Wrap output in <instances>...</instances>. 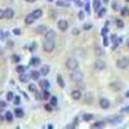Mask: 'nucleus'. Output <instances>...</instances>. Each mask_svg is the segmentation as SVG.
Segmentation results:
<instances>
[{
	"instance_id": "45",
	"label": "nucleus",
	"mask_w": 129,
	"mask_h": 129,
	"mask_svg": "<svg viewBox=\"0 0 129 129\" xmlns=\"http://www.w3.org/2000/svg\"><path fill=\"white\" fill-rule=\"evenodd\" d=\"M109 44H110V40H109V38H107V36H103V45H105V47H107Z\"/></svg>"
},
{
	"instance_id": "28",
	"label": "nucleus",
	"mask_w": 129,
	"mask_h": 129,
	"mask_svg": "<svg viewBox=\"0 0 129 129\" xmlns=\"http://www.w3.org/2000/svg\"><path fill=\"white\" fill-rule=\"evenodd\" d=\"M105 126V121L100 120V121H95L94 124H92V128H103Z\"/></svg>"
},
{
	"instance_id": "21",
	"label": "nucleus",
	"mask_w": 129,
	"mask_h": 129,
	"mask_svg": "<svg viewBox=\"0 0 129 129\" xmlns=\"http://www.w3.org/2000/svg\"><path fill=\"white\" fill-rule=\"evenodd\" d=\"M45 39H56V32L53 30L45 31Z\"/></svg>"
},
{
	"instance_id": "29",
	"label": "nucleus",
	"mask_w": 129,
	"mask_h": 129,
	"mask_svg": "<svg viewBox=\"0 0 129 129\" xmlns=\"http://www.w3.org/2000/svg\"><path fill=\"white\" fill-rule=\"evenodd\" d=\"M57 83H58V85H59L61 88H64V85H66V84H64V81H63V79H62L61 75H57Z\"/></svg>"
},
{
	"instance_id": "22",
	"label": "nucleus",
	"mask_w": 129,
	"mask_h": 129,
	"mask_svg": "<svg viewBox=\"0 0 129 129\" xmlns=\"http://www.w3.org/2000/svg\"><path fill=\"white\" fill-rule=\"evenodd\" d=\"M13 116H14V112L7 111V112H5V120H7L8 123H12V121H13Z\"/></svg>"
},
{
	"instance_id": "4",
	"label": "nucleus",
	"mask_w": 129,
	"mask_h": 129,
	"mask_svg": "<svg viewBox=\"0 0 129 129\" xmlns=\"http://www.w3.org/2000/svg\"><path fill=\"white\" fill-rule=\"evenodd\" d=\"M66 67L69 69V70H76L78 67H79V61L76 59V58H74V57H70V58H67L66 59Z\"/></svg>"
},
{
	"instance_id": "35",
	"label": "nucleus",
	"mask_w": 129,
	"mask_h": 129,
	"mask_svg": "<svg viewBox=\"0 0 129 129\" xmlns=\"http://www.w3.org/2000/svg\"><path fill=\"white\" fill-rule=\"evenodd\" d=\"M92 101H93V95L90 93H88L87 95H85V102H87V103H92Z\"/></svg>"
},
{
	"instance_id": "3",
	"label": "nucleus",
	"mask_w": 129,
	"mask_h": 129,
	"mask_svg": "<svg viewBox=\"0 0 129 129\" xmlns=\"http://www.w3.org/2000/svg\"><path fill=\"white\" fill-rule=\"evenodd\" d=\"M116 67L120 70H126L129 67V57H121L116 61Z\"/></svg>"
},
{
	"instance_id": "11",
	"label": "nucleus",
	"mask_w": 129,
	"mask_h": 129,
	"mask_svg": "<svg viewBox=\"0 0 129 129\" xmlns=\"http://www.w3.org/2000/svg\"><path fill=\"white\" fill-rule=\"evenodd\" d=\"M40 58L39 57H31V59H30V66H32V67H38V66H40Z\"/></svg>"
},
{
	"instance_id": "41",
	"label": "nucleus",
	"mask_w": 129,
	"mask_h": 129,
	"mask_svg": "<svg viewBox=\"0 0 129 129\" xmlns=\"http://www.w3.org/2000/svg\"><path fill=\"white\" fill-rule=\"evenodd\" d=\"M92 27H93V25H92V23H84V25H83V30H85V31L90 30Z\"/></svg>"
},
{
	"instance_id": "36",
	"label": "nucleus",
	"mask_w": 129,
	"mask_h": 129,
	"mask_svg": "<svg viewBox=\"0 0 129 129\" xmlns=\"http://www.w3.org/2000/svg\"><path fill=\"white\" fill-rule=\"evenodd\" d=\"M28 90H30V92H32V93H35V92H36V85H35L34 83L28 84Z\"/></svg>"
},
{
	"instance_id": "54",
	"label": "nucleus",
	"mask_w": 129,
	"mask_h": 129,
	"mask_svg": "<svg viewBox=\"0 0 129 129\" xmlns=\"http://www.w3.org/2000/svg\"><path fill=\"white\" fill-rule=\"evenodd\" d=\"M112 8H114V9H115V10H117V4H116V3H115V2H114V3H112Z\"/></svg>"
},
{
	"instance_id": "57",
	"label": "nucleus",
	"mask_w": 129,
	"mask_h": 129,
	"mask_svg": "<svg viewBox=\"0 0 129 129\" xmlns=\"http://www.w3.org/2000/svg\"><path fill=\"white\" fill-rule=\"evenodd\" d=\"M126 47L129 48V38H128V40H126Z\"/></svg>"
},
{
	"instance_id": "48",
	"label": "nucleus",
	"mask_w": 129,
	"mask_h": 129,
	"mask_svg": "<svg viewBox=\"0 0 129 129\" xmlns=\"http://www.w3.org/2000/svg\"><path fill=\"white\" fill-rule=\"evenodd\" d=\"M5 18V9H0V19Z\"/></svg>"
},
{
	"instance_id": "9",
	"label": "nucleus",
	"mask_w": 129,
	"mask_h": 129,
	"mask_svg": "<svg viewBox=\"0 0 129 129\" xmlns=\"http://www.w3.org/2000/svg\"><path fill=\"white\" fill-rule=\"evenodd\" d=\"M81 97H83V94H81V90H80V89H74V90L71 92V98H72L74 101L81 100Z\"/></svg>"
},
{
	"instance_id": "25",
	"label": "nucleus",
	"mask_w": 129,
	"mask_h": 129,
	"mask_svg": "<svg viewBox=\"0 0 129 129\" xmlns=\"http://www.w3.org/2000/svg\"><path fill=\"white\" fill-rule=\"evenodd\" d=\"M49 103H50L53 107H56L57 103H58V98H57L56 95H52V97H50V100H49Z\"/></svg>"
},
{
	"instance_id": "14",
	"label": "nucleus",
	"mask_w": 129,
	"mask_h": 129,
	"mask_svg": "<svg viewBox=\"0 0 129 129\" xmlns=\"http://www.w3.org/2000/svg\"><path fill=\"white\" fill-rule=\"evenodd\" d=\"M39 87L43 89V90H44V89H49V87H50V83L48 81V80H40L39 81Z\"/></svg>"
},
{
	"instance_id": "55",
	"label": "nucleus",
	"mask_w": 129,
	"mask_h": 129,
	"mask_svg": "<svg viewBox=\"0 0 129 129\" xmlns=\"http://www.w3.org/2000/svg\"><path fill=\"white\" fill-rule=\"evenodd\" d=\"M25 2H26V3H30V4H31V3H35L36 0H25Z\"/></svg>"
},
{
	"instance_id": "58",
	"label": "nucleus",
	"mask_w": 129,
	"mask_h": 129,
	"mask_svg": "<svg viewBox=\"0 0 129 129\" xmlns=\"http://www.w3.org/2000/svg\"><path fill=\"white\" fill-rule=\"evenodd\" d=\"M102 2H103V3H109V2H110V0H102Z\"/></svg>"
},
{
	"instance_id": "37",
	"label": "nucleus",
	"mask_w": 129,
	"mask_h": 129,
	"mask_svg": "<svg viewBox=\"0 0 129 129\" xmlns=\"http://www.w3.org/2000/svg\"><path fill=\"white\" fill-rule=\"evenodd\" d=\"M13 98H14L13 92H8V93H7V101H8V102H9V101H13Z\"/></svg>"
},
{
	"instance_id": "2",
	"label": "nucleus",
	"mask_w": 129,
	"mask_h": 129,
	"mask_svg": "<svg viewBox=\"0 0 129 129\" xmlns=\"http://www.w3.org/2000/svg\"><path fill=\"white\" fill-rule=\"evenodd\" d=\"M70 79L74 81V83H80V81H83V79H84V74L80 71V70H72V72L70 74Z\"/></svg>"
},
{
	"instance_id": "33",
	"label": "nucleus",
	"mask_w": 129,
	"mask_h": 129,
	"mask_svg": "<svg viewBox=\"0 0 129 129\" xmlns=\"http://www.w3.org/2000/svg\"><path fill=\"white\" fill-rule=\"evenodd\" d=\"M98 10H100V12H97V17L101 18V17H103L106 14V8H100Z\"/></svg>"
},
{
	"instance_id": "56",
	"label": "nucleus",
	"mask_w": 129,
	"mask_h": 129,
	"mask_svg": "<svg viewBox=\"0 0 129 129\" xmlns=\"http://www.w3.org/2000/svg\"><path fill=\"white\" fill-rule=\"evenodd\" d=\"M125 97H126V98H129V90H128V92L125 93Z\"/></svg>"
},
{
	"instance_id": "20",
	"label": "nucleus",
	"mask_w": 129,
	"mask_h": 129,
	"mask_svg": "<svg viewBox=\"0 0 129 129\" xmlns=\"http://www.w3.org/2000/svg\"><path fill=\"white\" fill-rule=\"evenodd\" d=\"M27 71V67L23 66V64H18V66L16 67V72L17 74H25Z\"/></svg>"
},
{
	"instance_id": "13",
	"label": "nucleus",
	"mask_w": 129,
	"mask_h": 129,
	"mask_svg": "<svg viewBox=\"0 0 129 129\" xmlns=\"http://www.w3.org/2000/svg\"><path fill=\"white\" fill-rule=\"evenodd\" d=\"M36 21V18L32 16V13H30V14H27L26 17H25V23L26 25H32Z\"/></svg>"
},
{
	"instance_id": "30",
	"label": "nucleus",
	"mask_w": 129,
	"mask_h": 129,
	"mask_svg": "<svg viewBox=\"0 0 129 129\" xmlns=\"http://www.w3.org/2000/svg\"><path fill=\"white\" fill-rule=\"evenodd\" d=\"M120 14H121L123 17H126V16H129V8H128V7H124V8H121V10H120Z\"/></svg>"
},
{
	"instance_id": "26",
	"label": "nucleus",
	"mask_w": 129,
	"mask_h": 129,
	"mask_svg": "<svg viewBox=\"0 0 129 129\" xmlns=\"http://www.w3.org/2000/svg\"><path fill=\"white\" fill-rule=\"evenodd\" d=\"M10 59H12L13 63H19L21 62V57L18 54H12V56H10Z\"/></svg>"
},
{
	"instance_id": "23",
	"label": "nucleus",
	"mask_w": 129,
	"mask_h": 129,
	"mask_svg": "<svg viewBox=\"0 0 129 129\" xmlns=\"http://www.w3.org/2000/svg\"><path fill=\"white\" fill-rule=\"evenodd\" d=\"M94 54H95L97 57H102V56L105 54V52H103V49H102V48L95 47V48H94Z\"/></svg>"
},
{
	"instance_id": "60",
	"label": "nucleus",
	"mask_w": 129,
	"mask_h": 129,
	"mask_svg": "<svg viewBox=\"0 0 129 129\" xmlns=\"http://www.w3.org/2000/svg\"><path fill=\"white\" fill-rule=\"evenodd\" d=\"M125 2H126V3H129V0H125Z\"/></svg>"
},
{
	"instance_id": "34",
	"label": "nucleus",
	"mask_w": 129,
	"mask_h": 129,
	"mask_svg": "<svg viewBox=\"0 0 129 129\" xmlns=\"http://www.w3.org/2000/svg\"><path fill=\"white\" fill-rule=\"evenodd\" d=\"M35 31L38 32V34H43V32H45V31H47V27H45V26H38Z\"/></svg>"
},
{
	"instance_id": "15",
	"label": "nucleus",
	"mask_w": 129,
	"mask_h": 129,
	"mask_svg": "<svg viewBox=\"0 0 129 129\" xmlns=\"http://www.w3.org/2000/svg\"><path fill=\"white\" fill-rule=\"evenodd\" d=\"M40 72H41L43 76H47V75L50 72V66H49V64H44V66H41Z\"/></svg>"
},
{
	"instance_id": "53",
	"label": "nucleus",
	"mask_w": 129,
	"mask_h": 129,
	"mask_svg": "<svg viewBox=\"0 0 129 129\" xmlns=\"http://www.w3.org/2000/svg\"><path fill=\"white\" fill-rule=\"evenodd\" d=\"M79 32H80V31H79L78 28H74V30H72V34H74V35H79Z\"/></svg>"
},
{
	"instance_id": "49",
	"label": "nucleus",
	"mask_w": 129,
	"mask_h": 129,
	"mask_svg": "<svg viewBox=\"0 0 129 129\" xmlns=\"http://www.w3.org/2000/svg\"><path fill=\"white\" fill-rule=\"evenodd\" d=\"M13 34L17 35V36H19L21 35V30L19 28H13Z\"/></svg>"
},
{
	"instance_id": "5",
	"label": "nucleus",
	"mask_w": 129,
	"mask_h": 129,
	"mask_svg": "<svg viewBox=\"0 0 129 129\" xmlns=\"http://www.w3.org/2000/svg\"><path fill=\"white\" fill-rule=\"evenodd\" d=\"M123 121V115H112L107 117V123L111 125H117Z\"/></svg>"
},
{
	"instance_id": "7",
	"label": "nucleus",
	"mask_w": 129,
	"mask_h": 129,
	"mask_svg": "<svg viewBox=\"0 0 129 129\" xmlns=\"http://www.w3.org/2000/svg\"><path fill=\"white\" fill-rule=\"evenodd\" d=\"M69 22L66 19H59L58 22H57V27H58V30L59 31H62V32H64V31H67V28H69Z\"/></svg>"
},
{
	"instance_id": "12",
	"label": "nucleus",
	"mask_w": 129,
	"mask_h": 129,
	"mask_svg": "<svg viewBox=\"0 0 129 129\" xmlns=\"http://www.w3.org/2000/svg\"><path fill=\"white\" fill-rule=\"evenodd\" d=\"M30 76H31V79H32V80L38 81V80L40 79V76H41V72H40V70H39V71L34 70V71H31V72H30Z\"/></svg>"
},
{
	"instance_id": "40",
	"label": "nucleus",
	"mask_w": 129,
	"mask_h": 129,
	"mask_svg": "<svg viewBox=\"0 0 129 129\" xmlns=\"http://www.w3.org/2000/svg\"><path fill=\"white\" fill-rule=\"evenodd\" d=\"M107 32H109V28H107V26L105 25V27L101 30V35L102 36H107Z\"/></svg>"
},
{
	"instance_id": "32",
	"label": "nucleus",
	"mask_w": 129,
	"mask_h": 129,
	"mask_svg": "<svg viewBox=\"0 0 129 129\" xmlns=\"http://www.w3.org/2000/svg\"><path fill=\"white\" fill-rule=\"evenodd\" d=\"M93 7L97 12H98V9L101 8V0H93Z\"/></svg>"
},
{
	"instance_id": "52",
	"label": "nucleus",
	"mask_w": 129,
	"mask_h": 129,
	"mask_svg": "<svg viewBox=\"0 0 129 129\" xmlns=\"http://www.w3.org/2000/svg\"><path fill=\"white\" fill-rule=\"evenodd\" d=\"M5 36H8V32H5V34H4V32L0 30V39H4Z\"/></svg>"
},
{
	"instance_id": "18",
	"label": "nucleus",
	"mask_w": 129,
	"mask_h": 129,
	"mask_svg": "<svg viewBox=\"0 0 129 129\" xmlns=\"http://www.w3.org/2000/svg\"><path fill=\"white\" fill-rule=\"evenodd\" d=\"M13 16H14L13 8H7V9H5V18L10 19V18H13Z\"/></svg>"
},
{
	"instance_id": "51",
	"label": "nucleus",
	"mask_w": 129,
	"mask_h": 129,
	"mask_svg": "<svg viewBox=\"0 0 129 129\" xmlns=\"http://www.w3.org/2000/svg\"><path fill=\"white\" fill-rule=\"evenodd\" d=\"M7 107V102L5 101H0V109H5Z\"/></svg>"
},
{
	"instance_id": "31",
	"label": "nucleus",
	"mask_w": 129,
	"mask_h": 129,
	"mask_svg": "<svg viewBox=\"0 0 129 129\" xmlns=\"http://www.w3.org/2000/svg\"><path fill=\"white\" fill-rule=\"evenodd\" d=\"M93 119V114H84L83 115V120L84 121H90Z\"/></svg>"
},
{
	"instance_id": "24",
	"label": "nucleus",
	"mask_w": 129,
	"mask_h": 129,
	"mask_svg": "<svg viewBox=\"0 0 129 129\" xmlns=\"http://www.w3.org/2000/svg\"><path fill=\"white\" fill-rule=\"evenodd\" d=\"M50 92L48 90V89H44L43 90V100H45V101H49L50 100Z\"/></svg>"
},
{
	"instance_id": "38",
	"label": "nucleus",
	"mask_w": 129,
	"mask_h": 129,
	"mask_svg": "<svg viewBox=\"0 0 129 129\" xmlns=\"http://www.w3.org/2000/svg\"><path fill=\"white\" fill-rule=\"evenodd\" d=\"M13 103H14V106L21 105V98H19L18 95H14V98H13Z\"/></svg>"
},
{
	"instance_id": "59",
	"label": "nucleus",
	"mask_w": 129,
	"mask_h": 129,
	"mask_svg": "<svg viewBox=\"0 0 129 129\" xmlns=\"http://www.w3.org/2000/svg\"><path fill=\"white\" fill-rule=\"evenodd\" d=\"M70 2H74V3H76V2H78V0H70Z\"/></svg>"
},
{
	"instance_id": "46",
	"label": "nucleus",
	"mask_w": 129,
	"mask_h": 129,
	"mask_svg": "<svg viewBox=\"0 0 129 129\" xmlns=\"http://www.w3.org/2000/svg\"><path fill=\"white\" fill-rule=\"evenodd\" d=\"M44 109H45L47 111H52V110H53V106H52L50 103H47V105L44 106Z\"/></svg>"
},
{
	"instance_id": "39",
	"label": "nucleus",
	"mask_w": 129,
	"mask_h": 129,
	"mask_svg": "<svg viewBox=\"0 0 129 129\" xmlns=\"http://www.w3.org/2000/svg\"><path fill=\"white\" fill-rule=\"evenodd\" d=\"M84 9H85V12H87L88 14H90V4H89L88 2L84 4Z\"/></svg>"
},
{
	"instance_id": "17",
	"label": "nucleus",
	"mask_w": 129,
	"mask_h": 129,
	"mask_svg": "<svg viewBox=\"0 0 129 129\" xmlns=\"http://www.w3.org/2000/svg\"><path fill=\"white\" fill-rule=\"evenodd\" d=\"M31 13H32V16H34L36 19H39V18H41V17H43V10H41L40 8H39V9H34Z\"/></svg>"
},
{
	"instance_id": "19",
	"label": "nucleus",
	"mask_w": 129,
	"mask_h": 129,
	"mask_svg": "<svg viewBox=\"0 0 129 129\" xmlns=\"http://www.w3.org/2000/svg\"><path fill=\"white\" fill-rule=\"evenodd\" d=\"M14 116L18 117V119H22V117L25 116V111L22 109H16L14 110Z\"/></svg>"
},
{
	"instance_id": "42",
	"label": "nucleus",
	"mask_w": 129,
	"mask_h": 129,
	"mask_svg": "<svg viewBox=\"0 0 129 129\" xmlns=\"http://www.w3.org/2000/svg\"><path fill=\"white\" fill-rule=\"evenodd\" d=\"M35 100H39V101L43 100V93H40V92L36 90V92H35Z\"/></svg>"
},
{
	"instance_id": "50",
	"label": "nucleus",
	"mask_w": 129,
	"mask_h": 129,
	"mask_svg": "<svg viewBox=\"0 0 129 129\" xmlns=\"http://www.w3.org/2000/svg\"><path fill=\"white\" fill-rule=\"evenodd\" d=\"M36 47H38V45H36V43H32V44L30 45V50H31V52H34Z\"/></svg>"
},
{
	"instance_id": "47",
	"label": "nucleus",
	"mask_w": 129,
	"mask_h": 129,
	"mask_svg": "<svg viewBox=\"0 0 129 129\" xmlns=\"http://www.w3.org/2000/svg\"><path fill=\"white\" fill-rule=\"evenodd\" d=\"M120 112H121V114H125V112H129V106H125V107H123V109L120 110Z\"/></svg>"
},
{
	"instance_id": "44",
	"label": "nucleus",
	"mask_w": 129,
	"mask_h": 129,
	"mask_svg": "<svg viewBox=\"0 0 129 129\" xmlns=\"http://www.w3.org/2000/svg\"><path fill=\"white\" fill-rule=\"evenodd\" d=\"M78 17H79V19H80V21H84V18H85V14H84V12H83V10H80V12L78 13Z\"/></svg>"
},
{
	"instance_id": "8",
	"label": "nucleus",
	"mask_w": 129,
	"mask_h": 129,
	"mask_svg": "<svg viewBox=\"0 0 129 129\" xmlns=\"http://www.w3.org/2000/svg\"><path fill=\"white\" fill-rule=\"evenodd\" d=\"M110 88H111L112 90L119 92V90H121V89L124 88V84H123L121 81H111V83H110Z\"/></svg>"
},
{
	"instance_id": "27",
	"label": "nucleus",
	"mask_w": 129,
	"mask_h": 129,
	"mask_svg": "<svg viewBox=\"0 0 129 129\" xmlns=\"http://www.w3.org/2000/svg\"><path fill=\"white\" fill-rule=\"evenodd\" d=\"M56 4L57 7H69V2H66V0H57Z\"/></svg>"
},
{
	"instance_id": "6",
	"label": "nucleus",
	"mask_w": 129,
	"mask_h": 129,
	"mask_svg": "<svg viewBox=\"0 0 129 129\" xmlns=\"http://www.w3.org/2000/svg\"><path fill=\"white\" fill-rule=\"evenodd\" d=\"M93 66H94V69H95V70H98V71H102V70H105V69H106V62H105L103 59H101V58L98 57V58H97V59L94 61Z\"/></svg>"
},
{
	"instance_id": "43",
	"label": "nucleus",
	"mask_w": 129,
	"mask_h": 129,
	"mask_svg": "<svg viewBox=\"0 0 129 129\" xmlns=\"http://www.w3.org/2000/svg\"><path fill=\"white\" fill-rule=\"evenodd\" d=\"M116 26L120 27V28H123V27H124V22H123L121 19H116Z\"/></svg>"
},
{
	"instance_id": "16",
	"label": "nucleus",
	"mask_w": 129,
	"mask_h": 129,
	"mask_svg": "<svg viewBox=\"0 0 129 129\" xmlns=\"http://www.w3.org/2000/svg\"><path fill=\"white\" fill-rule=\"evenodd\" d=\"M30 79H31L30 74H28V75H27L26 72H25V74H19V81H21V83H25V84H26V83H28Z\"/></svg>"
},
{
	"instance_id": "10",
	"label": "nucleus",
	"mask_w": 129,
	"mask_h": 129,
	"mask_svg": "<svg viewBox=\"0 0 129 129\" xmlns=\"http://www.w3.org/2000/svg\"><path fill=\"white\" fill-rule=\"evenodd\" d=\"M100 106H101V109L107 110V109H110L111 102H110V100H107V98H101L100 100Z\"/></svg>"
},
{
	"instance_id": "1",
	"label": "nucleus",
	"mask_w": 129,
	"mask_h": 129,
	"mask_svg": "<svg viewBox=\"0 0 129 129\" xmlns=\"http://www.w3.org/2000/svg\"><path fill=\"white\" fill-rule=\"evenodd\" d=\"M54 48H56L54 39H45L44 41H43V49H44V52L52 53L53 50H54Z\"/></svg>"
}]
</instances>
